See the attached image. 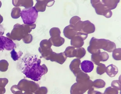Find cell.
I'll return each mask as SVG.
<instances>
[{"instance_id":"6da1fadb","label":"cell","mask_w":121,"mask_h":94,"mask_svg":"<svg viewBox=\"0 0 121 94\" xmlns=\"http://www.w3.org/2000/svg\"><path fill=\"white\" fill-rule=\"evenodd\" d=\"M23 72L27 78L34 81L40 80L42 76L47 72V68L44 64L40 65V59L36 55L30 56L25 59Z\"/></svg>"},{"instance_id":"7a4b0ae2","label":"cell","mask_w":121,"mask_h":94,"mask_svg":"<svg viewBox=\"0 0 121 94\" xmlns=\"http://www.w3.org/2000/svg\"><path fill=\"white\" fill-rule=\"evenodd\" d=\"M116 48V44L113 42L108 39H98L93 37L90 41L87 50L89 53L93 54L100 53V49L111 52Z\"/></svg>"},{"instance_id":"3957f363","label":"cell","mask_w":121,"mask_h":94,"mask_svg":"<svg viewBox=\"0 0 121 94\" xmlns=\"http://www.w3.org/2000/svg\"><path fill=\"white\" fill-rule=\"evenodd\" d=\"M20 14L24 23L29 25L36 22L38 16V11L34 7L23 9Z\"/></svg>"},{"instance_id":"277c9868","label":"cell","mask_w":121,"mask_h":94,"mask_svg":"<svg viewBox=\"0 0 121 94\" xmlns=\"http://www.w3.org/2000/svg\"><path fill=\"white\" fill-rule=\"evenodd\" d=\"M90 2L97 14L104 16L107 18L111 17L112 15V11L105 6L102 0H91Z\"/></svg>"},{"instance_id":"5b68a950","label":"cell","mask_w":121,"mask_h":94,"mask_svg":"<svg viewBox=\"0 0 121 94\" xmlns=\"http://www.w3.org/2000/svg\"><path fill=\"white\" fill-rule=\"evenodd\" d=\"M93 81L90 79L82 82L75 83L71 86V94H83L92 87Z\"/></svg>"},{"instance_id":"8992f818","label":"cell","mask_w":121,"mask_h":94,"mask_svg":"<svg viewBox=\"0 0 121 94\" xmlns=\"http://www.w3.org/2000/svg\"><path fill=\"white\" fill-rule=\"evenodd\" d=\"M95 30L94 24L87 20L81 21L78 26V32L81 31L88 34L94 32Z\"/></svg>"},{"instance_id":"52a82bcc","label":"cell","mask_w":121,"mask_h":94,"mask_svg":"<svg viewBox=\"0 0 121 94\" xmlns=\"http://www.w3.org/2000/svg\"><path fill=\"white\" fill-rule=\"evenodd\" d=\"M15 44L11 39L0 35V51L4 49L8 51L13 49Z\"/></svg>"},{"instance_id":"ba28073f","label":"cell","mask_w":121,"mask_h":94,"mask_svg":"<svg viewBox=\"0 0 121 94\" xmlns=\"http://www.w3.org/2000/svg\"><path fill=\"white\" fill-rule=\"evenodd\" d=\"M109 58L108 54L105 52L92 54L91 55V60L95 64L97 65L99 64L100 61H106Z\"/></svg>"},{"instance_id":"9c48e42d","label":"cell","mask_w":121,"mask_h":94,"mask_svg":"<svg viewBox=\"0 0 121 94\" xmlns=\"http://www.w3.org/2000/svg\"><path fill=\"white\" fill-rule=\"evenodd\" d=\"M77 32L74 26L71 24L66 26L63 31L65 37L71 39L76 35Z\"/></svg>"},{"instance_id":"30bf717a","label":"cell","mask_w":121,"mask_h":94,"mask_svg":"<svg viewBox=\"0 0 121 94\" xmlns=\"http://www.w3.org/2000/svg\"><path fill=\"white\" fill-rule=\"evenodd\" d=\"M81 67L82 70L84 72L86 73H90L93 70L94 65L91 61L85 60L81 63Z\"/></svg>"},{"instance_id":"8fae6325","label":"cell","mask_w":121,"mask_h":94,"mask_svg":"<svg viewBox=\"0 0 121 94\" xmlns=\"http://www.w3.org/2000/svg\"><path fill=\"white\" fill-rule=\"evenodd\" d=\"M80 63L79 59H75L72 60L70 65V68L75 76L81 70L80 68Z\"/></svg>"},{"instance_id":"7c38bea8","label":"cell","mask_w":121,"mask_h":94,"mask_svg":"<svg viewBox=\"0 0 121 94\" xmlns=\"http://www.w3.org/2000/svg\"><path fill=\"white\" fill-rule=\"evenodd\" d=\"M83 41V39L80 36H76L71 39V45L75 48L81 47L84 44Z\"/></svg>"},{"instance_id":"4fadbf2b","label":"cell","mask_w":121,"mask_h":94,"mask_svg":"<svg viewBox=\"0 0 121 94\" xmlns=\"http://www.w3.org/2000/svg\"><path fill=\"white\" fill-rule=\"evenodd\" d=\"M118 72L117 67L113 64H110L106 67L105 72L110 77H114L117 73Z\"/></svg>"},{"instance_id":"5bb4252c","label":"cell","mask_w":121,"mask_h":94,"mask_svg":"<svg viewBox=\"0 0 121 94\" xmlns=\"http://www.w3.org/2000/svg\"><path fill=\"white\" fill-rule=\"evenodd\" d=\"M120 0H103L105 6L109 10L113 9L116 8Z\"/></svg>"},{"instance_id":"9a60e30c","label":"cell","mask_w":121,"mask_h":94,"mask_svg":"<svg viewBox=\"0 0 121 94\" xmlns=\"http://www.w3.org/2000/svg\"><path fill=\"white\" fill-rule=\"evenodd\" d=\"M77 82H81L86 81L90 79V77L88 74L81 70L75 76Z\"/></svg>"},{"instance_id":"2e32d148","label":"cell","mask_w":121,"mask_h":94,"mask_svg":"<svg viewBox=\"0 0 121 94\" xmlns=\"http://www.w3.org/2000/svg\"><path fill=\"white\" fill-rule=\"evenodd\" d=\"M73 47L69 46L67 47L65 51L66 55L69 57H75L76 49Z\"/></svg>"},{"instance_id":"e0dca14e","label":"cell","mask_w":121,"mask_h":94,"mask_svg":"<svg viewBox=\"0 0 121 94\" xmlns=\"http://www.w3.org/2000/svg\"><path fill=\"white\" fill-rule=\"evenodd\" d=\"M86 53V51L83 47L77 48L76 49L75 57L79 59L84 57Z\"/></svg>"},{"instance_id":"ac0fdd59","label":"cell","mask_w":121,"mask_h":94,"mask_svg":"<svg viewBox=\"0 0 121 94\" xmlns=\"http://www.w3.org/2000/svg\"><path fill=\"white\" fill-rule=\"evenodd\" d=\"M105 85V82L103 80L97 79L93 82V86L96 88H101L104 87Z\"/></svg>"},{"instance_id":"d6986e66","label":"cell","mask_w":121,"mask_h":94,"mask_svg":"<svg viewBox=\"0 0 121 94\" xmlns=\"http://www.w3.org/2000/svg\"><path fill=\"white\" fill-rule=\"evenodd\" d=\"M121 48L115 49L113 50L112 52V57L114 59L117 60H121Z\"/></svg>"},{"instance_id":"ffe728a7","label":"cell","mask_w":121,"mask_h":94,"mask_svg":"<svg viewBox=\"0 0 121 94\" xmlns=\"http://www.w3.org/2000/svg\"><path fill=\"white\" fill-rule=\"evenodd\" d=\"M96 68L97 73L101 75L105 72L106 67L105 65L102 63H100Z\"/></svg>"},{"instance_id":"44dd1931","label":"cell","mask_w":121,"mask_h":94,"mask_svg":"<svg viewBox=\"0 0 121 94\" xmlns=\"http://www.w3.org/2000/svg\"><path fill=\"white\" fill-rule=\"evenodd\" d=\"M118 90L116 89L109 86L105 90L104 94H118Z\"/></svg>"},{"instance_id":"7402d4cb","label":"cell","mask_w":121,"mask_h":94,"mask_svg":"<svg viewBox=\"0 0 121 94\" xmlns=\"http://www.w3.org/2000/svg\"><path fill=\"white\" fill-rule=\"evenodd\" d=\"M111 86L117 90H121V81L119 80H114L112 81L111 83Z\"/></svg>"},{"instance_id":"603a6c76","label":"cell","mask_w":121,"mask_h":94,"mask_svg":"<svg viewBox=\"0 0 121 94\" xmlns=\"http://www.w3.org/2000/svg\"><path fill=\"white\" fill-rule=\"evenodd\" d=\"M81 20V18L77 16L73 17L70 20L69 23L70 24L74 26L78 21Z\"/></svg>"},{"instance_id":"cb8c5ba5","label":"cell","mask_w":121,"mask_h":94,"mask_svg":"<svg viewBox=\"0 0 121 94\" xmlns=\"http://www.w3.org/2000/svg\"><path fill=\"white\" fill-rule=\"evenodd\" d=\"M88 34L81 31L78 32L76 36H78L82 38L83 40L87 38Z\"/></svg>"},{"instance_id":"d4e9b609","label":"cell","mask_w":121,"mask_h":94,"mask_svg":"<svg viewBox=\"0 0 121 94\" xmlns=\"http://www.w3.org/2000/svg\"><path fill=\"white\" fill-rule=\"evenodd\" d=\"M11 57L14 61L17 60L18 56L17 53L14 50H13L11 52Z\"/></svg>"},{"instance_id":"484cf974","label":"cell","mask_w":121,"mask_h":94,"mask_svg":"<svg viewBox=\"0 0 121 94\" xmlns=\"http://www.w3.org/2000/svg\"><path fill=\"white\" fill-rule=\"evenodd\" d=\"M47 90L46 88L41 89L36 92L35 94H46Z\"/></svg>"}]
</instances>
